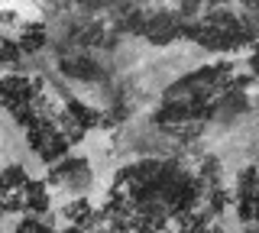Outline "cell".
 <instances>
[{"label": "cell", "mask_w": 259, "mask_h": 233, "mask_svg": "<svg viewBox=\"0 0 259 233\" xmlns=\"http://www.w3.org/2000/svg\"><path fill=\"white\" fill-rule=\"evenodd\" d=\"M46 181L52 184V188H65L68 195H75V198H84V191L91 188V181H94L91 162H88L84 156H65L62 162L49 165Z\"/></svg>", "instance_id": "6da1fadb"}, {"label": "cell", "mask_w": 259, "mask_h": 233, "mask_svg": "<svg viewBox=\"0 0 259 233\" xmlns=\"http://www.w3.org/2000/svg\"><path fill=\"white\" fill-rule=\"evenodd\" d=\"M20 195H23V211L26 214L42 217V214H49V207H52V195H49V181L46 178H29Z\"/></svg>", "instance_id": "7a4b0ae2"}, {"label": "cell", "mask_w": 259, "mask_h": 233, "mask_svg": "<svg viewBox=\"0 0 259 233\" xmlns=\"http://www.w3.org/2000/svg\"><path fill=\"white\" fill-rule=\"evenodd\" d=\"M26 181H29V172L23 165H7V168H0V184H4L7 191H23L26 188Z\"/></svg>", "instance_id": "5b68a950"}, {"label": "cell", "mask_w": 259, "mask_h": 233, "mask_svg": "<svg viewBox=\"0 0 259 233\" xmlns=\"http://www.w3.org/2000/svg\"><path fill=\"white\" fill-rule=\"evenodd\" d=\"M20 59H23L20 42L16 39H0V65L13 68V65H20Z\"/></svg>", "instance_id": "8992f818"}, {"label": "cell", "mask_w": 259, "mask_h": 233, "mask_svg": "<svg viewBox=\"0 0 259 233\" xmlns=\"http://www.w3.org/2000/svg\"><path fill=\"white\" fill-rule=\"evenodd\" d=\"M13 233H52V223H46L42 217H36V214H26L13 227Z\"/></svg>", "instance_id": "52a82bcc"}, {"label": "cell", "mask_w": 259, "mask_h": 233, "mask_svg": "<svg viewBox=\"0 0 259 233\" xmlns=\"http://www.w3.org/2000/svg\"><path fill=\"white\" fill-rule=\"evenodd\" d=\"M62 220H68L71 227H91V220H94V207H91V201L88 198H75V201H68V204L62 207Z\"/></svg>", "instance_id": "3957f363"}, {"label": "cell", "mask_w": 259, "mask_h": 233, "mask_svg": "<svg viewBox=\"0 0 259 233\" xmlns=\"http://www.w3.org/2000/svg\"><path fill=\"white\" fill-rule=\"evenodd\" d=\"M20 49H23V55H32V52H39V49H46V42H49V33H46V26L42 23H32V26H26L20 33Z\"/></svg>", "instance_id": "277c9868"}]
</instances>
